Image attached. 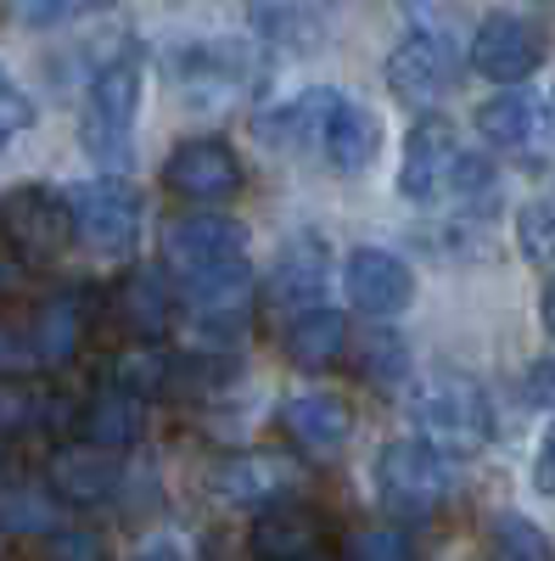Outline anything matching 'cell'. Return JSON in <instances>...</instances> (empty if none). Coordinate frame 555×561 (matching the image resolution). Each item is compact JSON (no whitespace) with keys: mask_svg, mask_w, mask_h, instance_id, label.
<instances>
[{"mask_svg":"<svg viewBox=\"0 0 555 561\" xmlns=\"http://www.w3.org/2000/svg\"><path fill=\"white\" fill-rule=\"evenodd\" d=\"M281 433L292 449H303L314 460H332L354 438V410L343 393H298L281 404Z\"/></svg>","mask_w":555,"mask_h":561,"instance_id":"16","label":"cell"},{"mask_svg":"<svg viewBox=\"0 0 555 561\" xmlns=\"http://www.w3.org/2000/svg\"><path fill=\"white\" fill-rule=\"evenodd\" d=\"M174 359L169 354H158L152 343H129L118 359H113V388H124V393H135V399H158V393H169L174 388Z\"/></svg>","mask_w":555,"mask_h":561,"instance_id":"26","label":"cell"},{"mask_svg":"<svg viewBox=\"0 0 555 561\" xmlns=\"http://www.w3.org/2000/svg\"><path fill=\"white\" fill-rule=\"evenodd\" d=\"M533 483L544 500H555V421H550V433L539 438V460H533Z\"/></svg>","mask_w":555,"mask_h":561,"instance_id":"37","label":"cell"},{"mask_svg":"<svg viewBox=\"0 0 555 561\" xmlns=\"http://www.w3.org/2000/svg\"><path fill=\"white\" fill-rule=\"evenodd\" d=\"M174 314H180V293H174L169 270L141 264V270H129L113 287V320L124 325L129 343H152L158 348V337L174 325Z\"/></svg>","mask_w":555,"mask_h":561,"instance_id":"14","label":"cell"},{"mask_svg":"<svg viewBox=\"0 0 555 561\" xmlns=\"http://www.w3.org/2000/svg\"><path fill=\"white\" fill-rule=\"evenodd\" d=\"M62 500L45 489H0V528L7 534H57Z\"/></svg>","mask_w":555,"mask_h":561,"instance_id":"29","label":"cell"},{"mask_svg":"<svg viewBox=\"0 0 555 561\" xmlns=\"http://www.w3.org/2000/svg\"><path fill=\"white\" fill-rule=\"evenodd\" d=\"M23 370H39L28 348V325L0 320V377H23Z\"/></svg>","mask_w":555,"mask_h":561,"instance_id":"35","label":"cell"},{"mask_svg":"<svg viewBox=\"0 0 555 561\" xmlns=\"http://www.w3.org/2000/svg\"><path fill=\"white\" fill-rule=\"evenodd\" d=\"M7 7H12V18L28 23V28H57V23L79 18L90 0H7Z\"/></svg>","mask_w":555,"mask_h":561,"instance_id":"34","label":"cell"},{"mask_svg":"<svg viewBox=\"0 0 555 561\" xmlns=\"http://www.w3.org/2000/svg\"><path fill=\"white\" fill-rule=\"evenodd\" d=\"M141 90H147V73H141L135 57H113L96 79H90L79 135H84V152L96 163H107V169L129 163L135 124H141Z\"/></svg>","mask_w":555,"mask_h":561,"instance_id":"3","label":"cell"},{"mask_svg":"<svg viewBox=\"0 0 555 561\" xmlns=\"http://www.w3.org/2000/svg\"><path fill=\"white\" fill-rule=\"evenodd\" d=\"M0 489H7V449H0Z\"/></svg>","mask_w":555,"mask_h":561,"instance_id":"41","label":"cell"},{"mask_svg":"<svg viewBox=\"0 0 555 561\" xmlns=\"http://www.w3.org/2000/svg\"><path fill=\"white\" fill-rule=\"evenodd\" d=\"M517 237H522V253L544 270H555V197H539L522 208L517 219Z\"/></svg>","mask_w":555,"mask_h":561,"instance_id":"32","label":"cell"},{"mask_svg":"<svg viewBox=\"0 0 555 561\" xmlns=\"http://www.w3.org/2000/svg\"><path fill=\"white\" fill-rule=\"evenodd\" d=\"M73 208V237L96 253H129L141 242V197L124 180H79L68 192Z\"/></svg>","mask_w":555,"mask_h":561,"instance_id":"8","label":"cell"},{"mask_svg":"<svg viewBox=\"0 0 555 561\" xmlns=\"http://www.w3.org/2000/svg\"><path fill=\"white\" fill-rule=\"evenodd\" d=\"M370 489H377L382 511L398 523H427L449 500V455H438L427 438H393L370 460Z\"/></svg>","mask_w":555,"mask_h":561,"instance_id":"2","label":"cell"},{"mask_svg":"<svg viewBox=\"0 0 555 561\" xmlns=\"http://www.w3.org/2000/svg\"><path fill=\"white\" fill-rule=\"evenodd\" d=\"M550 57V34L544 23L522 18V12H494L483 18V28L472 34V68L505 90H522V79Z\"/></svg>","mask_w":555,"mask_h":561,"instance_id":"9","label":"cell"},{"mask_svg":"<svg viewBox=\"0 0 555 561\" xmlns=\"http://www.w3.org/2000/svg\"><path fill=\"white\" fill-rule=\"evenodd\" d=\"M522 388H528V399H533V404L555 410V359H539V365L528 370V382H522Z\"/></svg>","mask_w":555,"mask_h":561,"instance_id":"38","label":"cell"},{"mask_svg":"<svg viewBox=\"0 0 555 561\" xmlns=\"http://www.w3.org/2000/svg\"><path fill=\"white\" fill-rule=\"evenodd\" d=\"M539 118H544V107H539L533 90H499L494 102L477 107V129L499 152H528L539 140Z\"/></svg>","mask_w":555,"mask_h":561,"instance_id":"24","label":"cell"},{"mask_svg":"<svg viewBox=\"0 0 555 561\" xmlns=\"http://www.w3.org/2000/svg\"><path fill=\"white\" fill-rule=\"evenodd\" d=\"M343 561H415V545H409V534L393 528V523H370V528L348 534Z\"/></svg>","mask_w":555,"mask_h":561,"instance_id":"31","label":"cell"},{"mask_svg":"<svg viewBox=\"0 0 555 561\" xmlns=\"http://www.w3.org/2000/svg\"><path fill=\"white\" fill-rule=\"evenodd\" d=\"M343 287H348V304H354L359 314H370V325H382V320H393V314L409 309V298H415V270H409L398 253H388V248H359V253L348 259Z\"/></svg>","mask_w":555,"mask_h":561,"instance_id":"11","label":"cell"},{"mask_svg":"<svg viewBox=\"0 0 555 561\" xmlns=\"http://www.w3.org/2000/svg\"><path fill=\"white\" fill-rule=\"evenodd\" d=\"M73 237V208L51 185H18L0 197V242L18 264H57Z\"/></svg>","mask_w":555,"mask_h":561,"instance_id":"6","label":"cell"},{"mask_svg":"<svg viewBox=\"0 0 555 561\" xmlns=\"http://www.w3.org/2000/svg\"><path fill=\"white\" fill-rule=\"evenodd\" d=\"M326 275H332V264H326V242H320V237H292L281 253H275L269 298L281 304V309H292V320H298V314L314 309L320 293H326Z\"/></svg>","mask_w":555,"mask_h":561,"instance_id":"20","label":"cell"},{"mask_svg":"<svg viewBox=\"0 0 555 561\" xmlns=\"http://www.w3.org/2000/svg\"><path fill=\"white\" fill-rule=\"evenodd\" d=\"M129 561H192V556H185V545H180V539H152V545L135 550Z\"/></svg>","mask_w":555,"mask_h":561,"instance_id":"39","label":"cell"},{"mask_svg":"<svg viewBox=\"0 0 555 561\" xmlns=\"http://www.w3.org/2000/svg\"><path fill=\"white\" fill-rule=\"evenodd\" d=\"M34 124V102H28V90L0 68V147H7L12 135H23Z\"/></svg>","mask_w":555,"mask_h":561,"instance_id":"33","label":"cell"},{"mask_svg":"<svg viewBox=\"0 0 555 561\" xmlns=\"http://www.w3.org/2000/svg\"><path fill=\"white\" fill-rule=\"evenodd\" d=\"M539 314H544V325L555 332V275L544 280V293H539Z\"/></svg>","mask_w":555,"mask_h":561,"instance_id":"40","label":"cell"},{"mask_svg":"<svg viewBox=\"0 0 555 561\" xmlns=\"http://www.w3.org/2000/svg\"><path fill=\"white\" fill-rule=\"evenodd\" d=\"M281 354H287L298 370H332V365L348 354V320H343L337 309H309V314L287 320Z\"/></svg>","mask_w":555,"mask_h":561,"instance_id":"23","label":"cell"},{"mask_svg":"<svg viewBox=\"0 0 555 561\" xmlns=\"http://www.w3.org/2000/svg\"><path fill=\"white\" fill-rule=\"evenodd\" d=\"M488 556L494 561H555V545L522 511H499V517H488Z\"/></svg>","mask_w":555,"mask_h":561,"instance_id":"28","label":"cell"},{"mask_svg":"<svg viewBox=\"0 0 555 561\" xmlns=\"http://www.w3.org/2000/svg\"><path fill=\"white\" fill-rule=\"evenodd\" d=\"M51 415V404H45V393L23 377H0V438H23L34 433L39 421Z\"/></svg>","mask_w":555,"mask_h":561,"instance_id":"30","label":"cell"},{"mask_svg":"<svg viewBox=\"0 0 555 561\" xmlns=\"http://www.w3.org/2000/svg\"><path fill=\"white\" fill-rule=\"evenodd\" d=\"M141 415H147L141 399L107 382L96 399L79 410V444H96V449L118 455V449H129V444H141V433H147V421H141Z\"/></svg>","mask_w":555,"mask_h":561,"instance_id":"22","label":"cell"},{"mask_svg":"<svg viewBox=\"0 0 555 561\" xmlns=\"http://www.w3.org/2000/svg\"><path fill=\"white\" fill-rule=\"evenodd\" d=\"M377 152H382V118L359 107L354 96H337L326 113V129H320V158L337 174H359L377 163Z\"/></svg>","mask_w":555,"mask_h":561,"instance_id":"19","label":"cell"},{"mask_svg":"<svg viewBox=\"0 0 555 561\" xmlns=\"http://www.w3.org/2000/svg\"><path fill=\"white\" fill-rule=\"evenodd\" d=\"M247 550L253 561H326V517L314 505L281 500L253 517Z\"/></svg>","mask_w":555,"mask_h":561,"instance_id":"13","label":"cell"},{"mask_svg":"<svg viewBox=\"0 0 555 561\" xmlns=\"http://www.w3.org/2000/svg\"><path fill=\"white\" fill-rule=\"evenodd\" d=\"M28 348H34V365L39 370H62L79 359L84 348V332H90V314H84V293H51L28 309Z\"/></svg>","mask_w":555,"mask_h":561,"instance_id":"18","label":"cell"},{"mask_svg":"<svg viewBox=\"0 0 555 561\" xmlns=\"http://www.w3.org/2000/svg\"><path fill=\"white\" fill-rule=\"evenodd\" d=\"M354 370L370 382V388H398L409 377V348L393 325H370L354 348Z\"/></svg>","mask_w":555,"mask_h":561,"instance_id":"27","label":"cell"},{"mask_svg":"<svg viewBox=\"0 0 555 561\" xmlns=\"http://www.w3.org/2000/svg\"><path fill=\"white\" fill-rule=\"evenodd\" d=\"M332 102H337V90H303L298 102L275 107V113H258V135L275 140L281 152H292V147H320V129H326Z\"/></svg>","mask_w":555,"mask_h":561,"instance_id":"25","label":"cell"},{"mask_svg":"<svg viewBox=\"0 0 555 561\" xmlns=\"http://www.w3.org/2000/svg\"><path fill=\"white\" fill-rule=\"evenodd\" d=\"M409 415H415V427H421V438L438 455H477L494 433L483 388L472 377H460V370H432V377L415 388Z\"/></svg>","mask_w":555,"mask_h":561,"instance_id":"4","label":"cell"},{"mask_svg":"<svg viewBox=\"0 0 555 561\" xmlns=\"http://www.w3.org/2000/svg\"><path fill=\"white\" fill-rule=\"evenodd\" d=\"M118 489V455L96 444H68L51 455V494L62 505H102Z\"/></svg>","mask_w":555,"mask_h":561,"instance_id":"21","label":"cell"},{"mask_svg":"<svg viewBox=\"0 0 555 561\" xmlns=\"http://www.w3.org/2000/svg\"><path fill=\"white\" fill-rule=\"evenodd\" d=\"M0 293H7V259H0Z\"/></svg>","mask_w":555,"mask_h":561,"instance_id":"42","label":"cell"},{"mask_svg":"<svg viewBox=\"0 0 555 561\" xmlns=\"http://www.w3.org/2000/svg\"><path fill=\"white\" fill-rule=\"evenodd\" d=\"M163 270L174 287H203L247 270V230L224 214H185L163 230Z\"/></svg>","mask_w":555,"mask_h":561,"instance_id":"5","label":"cell"},{"mask_svg":"<svg viewBox=\"0 0 555 561\" xmlns=\"http://www.w3.org/2000/svg\"><path fill=\"white\" fill-rule=\"evenodd\" d=\"M253 57L242 51L236 39H208V45H192L180 62H174V79L185 84V96H197L208 107H224L253 90Z\"/></svg>","mask_w":555,"mask_h":561,"instance_id":"12","label":"cell"},{"mask_svg":"<svg viewBox=\"0 0 555 561\" xmlns=\"http://www.w3.org/2000/svg\"><path fill=\"white\" fill-rule=\"evenodd\" d=\"M454 84V45L443 34H409L388 57V90L404 107H432Z\"/></svg>","mask_w":555,"mask_h":561,"instance_id":"15","label":"cell"},{"mask_svg":"<svg viewBox=\"0 0 555 561\" xmlns=\"http://www.w3.org/2000/svg\"><path fill=\"white\" fill-rule=\"evenodd\" d=\"M180 293V314L192 325V337L203 354H230L242 348L253 332V270H236L224 280H203V287H174Z\"/></svg>","mask_w":555,"mask_h":561,"instance_id":"7","label":"cell"},{"mask_svg":"<svg viewBox=\"0 0 555 561\" xmlns=\"http://www.w3.org/2000/svg\"><path fill=\"white\" fill-rule=\"evenodd\" d=\"M163 185L185 203H224L242 192V163L236 152L213 135H197V140H180L163 163Z\"/></svg>","mask_w":555,"mask_h":561,"instance_id":"10","label":"cell"},{"mask_svg":"<svg viewBox=\"0 0 555 561\" xmlns=\"http://www.w3.org/2000/svg\"><path fill=\"white\" fill-rule=\"evenodd\" d=\"M398 192L415 208H438V203H488L494 174L483 158L460 147V135L443 118H421L404 140V163H398Z\"/></svg>","mask_w":555,"mask_h":561,"instance_id":"1","label":"cell"},{"mask_svg":"<svg viewBox=\"0 0 555 561\" xmlns=\"http://www.w3.org/2000/svg\"><path fill=\"white\" fill-rule=\"evenodd\" d=\"M292 489V460L275 449H247V455H224L213 466V494L224 505H247V511H269L281 505Z\"/></svg>","mask_w":555,"mask_h":561,"instance_id":"17","label":"cell"},{"mask_svg":"<svg viewBox=\"0 0 555 561\" xmlns=\"http://www.w3.org/2000/svg\"><path fill=\"white\" fill-rule=\"evenodd\" d=\"M51 561H107V550L90 528H57L51 534Z\"/></svg>","mask_w":555,"mask_h":561,"instance_id":"36","label":"cell"}]
</instances>
